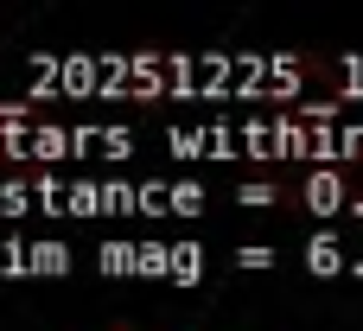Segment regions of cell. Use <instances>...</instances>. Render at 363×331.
<instances>
[{
	"label": "cell",
	"mask_w": 363,
	"mask_h": 331,
	"mask_svg": "<svg viewBox=\"0 0 363 331\" xmlns=\"http://www.w3.org/2000/svg\"><path fill=\"white\" fill-rule=\"evenodd\" d=\"M115 331H128V325H115Z\"/></svg>",
	"instance_id": "cell-1"
}]
</instances>
